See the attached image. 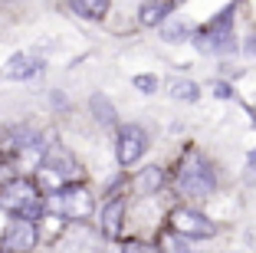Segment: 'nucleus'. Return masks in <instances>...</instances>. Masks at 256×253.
<instances>
[{
  "label": "nucleus",
  "instance_id": "1",
  "mask_svg": "<svg viewBox=\"0 0 256 253\" xmlns=\"http://www.w3.org/2000/svg\"><path fill=\"white\" fill-rule=\"evenodd\" d=\"M0 207L14 220H36L43 214V194L30 178H10L0 184Z\"/></svg>",
  "mask_w": 256,
  "mask_h": 253
},
{
  "label": "nucleus",
  "instance_id": "2",
  "mask_svg": "<svg viewBox=\"0 0 256 253\" xmlns=\"http://www.w3.org/2000/svg\"><path fill=\"white\" fill-rule=\"evenodd\" d=\"M178 191L194 197V201H207L217 191V171H214V164L204 155H197V151L184 155V161L178 164Z\"/></svg>",
  "mask_w": 256,
  "mask_h": 253
},
{
  "label": "nucleus",
  "instance_id": "3",
  "mask_svg": "<svg viewBox=\"0 0 256 253\" xmlns=\"http://www.w3.org/2000/svg\"><path fill=\"white\" fill-rule=\"evenodd\" d=\"M50 210H56V214L66 217V220H86V217H92V210H96V201H92V194L86 191V187L66 184V187H56V191L50 194Z\"/></svg>",
  "mask_w": 256,
  "mask_h": 253
},
{
  "label": "nucleus",
  "instance_id": "4",
  "mask_svg": "<svg viewBox=\"0 0 256 253\" xmlns=\"http://www.w3.org/2000/svg\"><path fill=\"white\" fill-rule=\"evenodd\" d=\"M194 40L204 53H230L234 50V7L220 10Z\"/></svg>",
  "mask_w": 256,
  "mask_h": 253
},
{
  "label": "nucleus",
  "instance_id": "5",
  "mask_svg": "<svg viewBox=\"0 0 256 253\" xmlns=\"http://www.w3.org/2000/svg\"><path fill=\"white\" fill-rule=\"evenodd\" d=\"M171 230L188 237V240H207V237L217 233V223H214L210 217H204L200 210H194V207H178L171 214Z\"/></svg>",
  "mask_w": 256,
  "mask_h": 253
},
{
  "label": "nucleus",
  "instance_id": "6",
  "mask_svg": "<svg viewBox=\"0 0 256 253\" xmlns=\"http://www.w3.org/2000/svg\"><path fill=\"white\" fill-rule=\"evenodd\" d=\"M148 151V135L142 125H125L118 132V145H115V158H118L122 168H132L138 158Z\"/></svg>",
  "mask_w": 256,
  "mask_h": 253
},
{
  "label": "nucleus",
  "instance_id": "7",
  "mask_svg": "<svg viewBox=\"0 0 256 253\" xmlns=\"http://www.w3.org/2000/svg\"><path fill=\"white\" fill-rule=\"evenodd\" d=\"M33 246H36V223L33 220L7 223V230L0 237V250L4 253H30Z\"/></svg>",
  "mask_w": 256,
  "mask_h": 253
},
{
  "label": "nucleus",
  "instance_id": "8",
  "mask_svg": "<svg viewBox=\"0 0 256 253\" xmlns=\"http://www.w3.org/2000/svg\"><path fill=\"white\" fill-rule=\"evenodd\" d=\"M40 171L46 174V181L66 187V184H76V174H79V164L66 155V151H50V155L40 161Z\"/></svg>",
  "mask_w": 256,
  "mask_h": 253
},
{
  "label": "nucleus",
  "instance_id": "9",
  "mask_svg": "<svg viewBox=\"0 0 256 253\" xmlns=\"http://www.w3.org/2000/svg\"><path fill=\"white\" fill-rule=\"evenodd\" d=\"M40 73H43V60H40L36 53H16V56L7 60V66H4L7 79H33Z\"/></svg>",
  "mask_w": 256,
  "mask_h": 253
},
{
  "label": "nucleus",
  "instance_id": "10",
  "mask_svg": "<svg viewBox=\"0 0 256 253\" xmlns=\"http://www.w3.org/2000/svg\"><path fill=\"white\" fill-rule=\"evenodd\" d=\"M98 227H102V233L106 237H118L122 233V223H125V197L122 194H115L112 201L102 204V214H98Z\"/></svg>",
  "mask_w": 256,
  "mask_h": 253
},
{
  "label": "nucleus",
  "instance_id": "11",
  "mask_svg": "<svg viewBox=\"0 0 256 253\" xmlns=\"http://www.w3.org/2000/svg\"><path fill=\"white\" fill-rule=\"evenodd\" d=\"M171 14V0H142L138 7V23L142 27H161Z\"/></svg>",
  "mask_w": 256,
  "mask_h": 253
},
{
  "label": "nucleus",
  "instance_id": "12",
  "mask_svg": "<svg viewBox=\"0 0 256 253\" xmlns=\"http://www.w3.org/2000/svg\"><path fill=\"white\" fill-rule=\"evenodd\" d=\"M66 4L79 20H102L108 14V4L112 0H66Z\"/></svg>",
  "mask_w": 256,
  "mask_h": 253
},
{
  "label": "nucleus",
  "instance_id": "13",
  "mask_svg": "<svg viewBox=\"0 0 256 253\" xmlns=\"http://www.w3.org/2000/svg\"><path fill=\"white\" fill-rule=\"evenodd\" d=\"M135 194H154L164 187V171H161L158 164H151V168H144V171L135 174Z\"/></svg>",
  "mask_w": 256,
  "mask_h": 253
},
{
  "label": "nucleus",
  "instance_id": "14",
  "mask_svg": "<svg viewBox=\"0 0 256 253\" xmlns=\"http://www.w3.org/2000/svg\"><path fill=\"white\" fill-rule=\"evenodd\" d=\"M89 112H92V119L96 122H102V125H115V105H112V99L108 96H102V92H96V96L89 99Z\"/></svg>",
  "mask_w": 256,
  "mask_h": 253
},
{
  "label": "nucleus",
  "instance_id": "15",
  "mask_svg": "<svg viewBox=\"0 0 256 253\" xmlns=\"http://www.w3.org/2000/svg\"><path fill=\"white\" fill-rule=\"evenodd\" d=\"M168 92H171L174 99H181V102H197L200 99V86L190 79H171L168 82Z\"/></svg>",
  "mask_w": 256,
  "mask_h": 253
},
{
  "label": "nucleus",
  "instance_id": "16",
  "mask_svg": "<svg viewBox=\"0 0 256 253\" xmlns=\"http://www.w3.org/2000/svg\"><path fill=\"white\" fill-rule=\"evenodd\" d=\"M161 37H164L168 43H181V40L190 37V23H168L164 30H161Z\"/></svg>",
  "mask_w": 256,
  "mask_h": 253
},
{
  "label": "nucleus",
  "instance_id": "17",
  "mask_svg": "<svg viewBox=\"0 0 256 253\" xmlns=\"http://www.w3.org/2000/svg\"><path fill=\"white\" fill-rule=\"evenodd\" d=\"M135 89H142L144 96H151V92H158V76H151V73H142V76H135Z\"/></svg>",
  "mask_w": 256,
  "mask_h": 253
},
{
  "label": "nucleus",
  "instance_id": "18",
  "mask_svg": "<svg viewBox=\"0 0 256 253\" xmlns=\"http://www.w3.org/2000/svg\"><path fill=\"white\" fill-rule=\"evenodd\" d=\"M122 253H158V246L154 243H142V240H128V243L122 246Z\"/></svg>",
  "mask_w": 256,
  "mask_h": 253
},
{
  "label": "nucleus",
  "instance_id": "19",
  "mask_svg": "<svg viewBox=\"0 0 256 253\" xmlns=\"http://www.w3.org/2000/svg\"><path fill=\"white\" fill-rule=\"evenodd\" d=\"M171 253H190V246H188V237H181V233H174L171 237Z\"/></svg>",
  "mask_w": 256,
  "mask_h": 253
},
{
  "label": "nucleus",
  "instance_id": "20",
  "mask_svg": "<svg viewBox=\"0 0 256 253\" xmlns=\"http://www.w3.org/2000/svg\"><path fill=\"white\" fill-rule=\"evenodd\" d=\"M210 89H214V96H220V99H230V96H234V89H230L226 82H214Z\"/></svg>",
  "mask_w": 256,
  "mask_h": 253
}]
</instances>
